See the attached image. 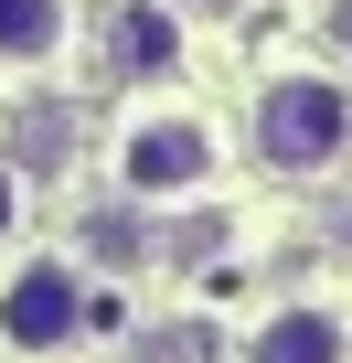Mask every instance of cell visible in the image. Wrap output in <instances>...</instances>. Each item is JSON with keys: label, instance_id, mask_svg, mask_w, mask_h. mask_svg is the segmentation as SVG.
Wrapping results in <instances>:
<instances>
[{"label": "cell", "instance_id": "obj_5", "mask_svg": "<svg viewBox=\"0 0 352 363\" xmlns=\"http://www.w3.org/2000/svg\"><path fill=\"white\" fill-rule=\"evenodd\" d=\"M256 363H341V320H320V310H278V320L256 331Z\"/></svg>", "mask_w": 352, "mask_h": 363}, {"label": "cell", "instance_id": "obj_9", "mask_svg": "<svg viewBox=\"0 0 352 363\" xmlns=\"http://www.w3.org/2000/svg\"><path fill=\"white\" fill-rule=\"evenodd\" d=\"M86 257L128 267V257H139V225H128V214H96V225H86Z\"/></svg>", "mask_w": 352, "mask_h": 363}, {"label": "cell", "instance_id": "obj_8", "mask_svg": "<svg viewBox=\"0 0 352 363\" xmlns=\"http://www.w3.org/2000/svg\"><path fill=\"white\" fill-rule=\"evenodd\" d=\"M128 363H214V331H203V320H149V331L128 342Z\"/></svg>", "mask_w": 352, "mask_h": 363}, {"label": "cell", "instance_id": "obj_7", "mask_svg": "<svg viewBox=\"0 0 352 363\" xmlns=\"http://www.w3.org/2000/svg\"><path fill=\"white\" fill-rule=\"evenodd\" d=\"M64 150H75V107H64V96H33L22 128H11V160H22V171H54Z\"/></svg>", "mask_w": 352, "mask_h": 363}, {"label": "cell", "instance_id": "obj_12", "mask_svg": "<svg viewBox=\"0 0 352 363\" xmlns=\"http://www.w3.org/2000/svg\"><path fill=\"white\" fill-rule=\"evenodd\" d=\"M331 246H341V257H352V214H341V225H331Z\"/></svg>", "mask_w": 352, "mask_h": 363}, {"label": "cell", "instance_id": "obj_11", "mask_svg": "<svg viewBox=\"0 0 352 363\" xmlns=\"http://www.w3.org/2000/svg\"><path fill=\"white\" fill-rule=\"evenodd\" d=\"M331 43H341V54H352V0H331Z\"/></svg>", "mask_w": 352, "mask_h": 363}, {"label": "cell", "instance_id": "obj_6", "mask_svg": "<svg viewBox=\"0 0 352 363\" xmlns=\"http://www.w3.org/2000/svg\"><path fill=\"white\" fill-rule=\"evenodd\" d=\"M64 43V0H0V65H43Z\"/></svg>", "mask_w": 352, "mask_h": 363}, {"label": "cell", "instance_id": "obj_10", "mask_svg": "<svg viewBox=\"0 0 352 363\" xmlns=\"http://www.w3.org/2000/svg\"><path fill=\"white\" fill-rule=\"evenodd\" d=\"M22 225V193H11V171H0V235H11Z\"/></svg>", "mask_w": 352, "mask_h": 363}, {"label": "cell", "instance_id": "obj_4", "mask_svg": "<svg viewBox=\"0 0 352 363\" xmlns=\"http://www.w3.org/2000/svg\"><path fill=\"white\" fill-rule=\"evenodd\" d=\"M171 54H182V33H171V11H149V0L107 11V33H96V65L107 75H160Z\"/></svg>", "mask_w": 352, "mask_h": 363}, {"label": "cell", "instance_id": "obj_1", "mask_svg": "<svg viewBox=\"0 0 352 363\" xmlns=\"http://www.w3.org/2000/svg\"><path fill=\"white\" fill-rule=\"evenodd\" d=\"M246 150L267 171H320V160L352 150V96L331 75H267L256 107H246Z\"/></svg>", "mask_w": 352, "mask_h": 363}, {"label": "cell", "instance_id": "obj_2", "mask_svg": "<svg viewBox=\"0 0 352 363\" xmlns=\"http://www.w3.org/2000/svg\"><path fill=\"white\" fill-rule=\"evenodd\" d=\"M86 310H96L86 278L43 257V267H22L11 289H0V342H11V352H64V342L86 331Z\"/></svg>", "mask_w": 352, "mask_h": 363}, {"label": "cell", "instance_id": "obj_3", "mask_svg": "<svg viewBox=\"0 0 352 363\" xmlns=\"http://www.w3.org/2000/svg\"><path fill=\"white\" fill-rule=\"evenodd\" d=\"M214 171V139H203V118H139L128 128V150H118V182L128 193H193V182Z\"/></svg>", "mask_w": 352, "mask_h": 363}]
</instances>
